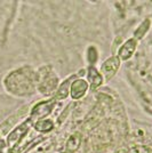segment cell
Here are the masks:
<instances>
[{
    "label": "cell",
    "instance_id": "15",
    "mask_svg": "<svg viewBox=\"0 0 152 153\" xmlns=\"http://www.w3.org/2000/svg\"><path fill=\"white\" fill-rule=\"evenodd\" d=\"M128 153H152V150L146 145H135L128 151Z\"/></svg>",
    "mask_w": 152,
    "mask_h": 153
},
{
    "label": "cell",
    "instance_id": "14",
    "mask_svg": "<svg viewBox=\"0 0 152 153\" xmlns=\"http://www.w3.org/2000/svg\"><path fill=\"white\" fill-rule=\"evenodd\" d=\"M98 51L95 46H89L86 51V61L89 64V66H94L98 61Z\"/></svg>",
    "mask_w": 152,
    "mask_h": 153
},
{
    "label": "cell",
    "instance_id": "2",
    "mask_svg": "<svg viewBox=\"0 0 152 153\" xmlns=\"http://www.w3.org/2000/svg\"><path fill=\"white\" fill-rule=\"evenodd\" d=\"M34 82L36 88L40 94L44 96H51L54 91H56L60 85V79L51 66L45 65L34 72Z\"/></svg>",
    "mask_w": 152,
    "mask_h": 153
},
{
    "label": "cell",
    "instance_id": "3",
    "mask_svg": "<svg viewBox=\"0 0 152 153\" xmlns=\"http://www.w3.org/2000/svg\"><path fill=\"white\" fill-rule=\"evenodd\" d=\"M32 126H33V121H32L30 118H28L21 125H17L9 134L7 135L6 142L7 144H8V146H9V149H10V151L14 150L16 146H19V144L22 143V140H24L25 135L28 134L29 129Z\"/></svg>",
    "mask_w": 152,
    "mask_h": 153
},
{
    "label": "cell",
    "instance_id": "19",
    "mask_svg": "<svg viewBox=\"0 0 152 153\" xmlns=\"http://www.w3.org/2000/svg\"><path fill=\"white\" fill-rule=\"evenodd\" d=\"M64 153H66V152H64Z\"/></svg>",
    "mask_w": 152,
    "mask_h": 153
},
{
    "label": "cell",
    "instance_id": "13",
    "mask_svg": "<svg viewBox=\"0 0 152 153\" xmlns=\"http://www.w3.org/2000/svg\"><path fill=\"white\" fill-rule=\"evenodd\" d=\"M33 128L39 133H49L54 129V121L51 119H42L33 123Z\"/></svg>",
    "mask_w": 152,
    "mask_h": 153
},
{
    "label": "cell",
    "instance_id": "9",
    "mask_svg": "<svg viewBox=\"0 0 152 153\" xmlns=\"http://www.w3.org/2000/svg\"><path fill=\"white\" fill-rule=\"evenodd\" d=\"M86 73H87V82L89 85V88L92 90H97L104 82L101 72L95 66H88Z\"/></svg>",
    "mask_w": 152,
    "mask_h": 153
},
{
    "label": "cell",
    "instance_id": "7",
    "mask_svg": "<svg viewBox=\"0 0 152 153\" xmlns=\"http://www.w3.org/2000/svg\"><path fill=\"white\" fill-rule=\"evenodd\" d=\"M88 89L89 85L87 80H85L83 78H76L70 86V96L73 101H79L86 95Z\"/></svg>",
    "mask_w": 152,
    "mask_h": 153
},
{
    "label": "cell",
    "instance_id": "1",
    "mask_svg": "<svg viewBox=\"0 0 152 153\" xmlns=\"http://www.w3.org/2000/svg\"><path fill=\"white\" fill-rule=\"evenodd\" d=\"M4 86L5 89L13 96H31L37 89L34 82V71L30 66H23L12 71L4 79Z\"/></svg>",
    "mask_w": 152,
    "mask_h": 153
},
{
    "label": "cell",
    "instance_id": "18",
    "mask_svg": "<svg viewBox=\"0 0 152 153\" xmlns=\"http://www.w3.org/2000/svg\"><path fill=\"white\" fill-rule=\"evenodd\" d=\"M0 140H1V137H0Z\"/></svg>",
    "mask_w": 152,
    "mask_h": 153
},
{
    "label": "cell",
    "instance_id": "6",
    "mask_svg": "<svg viewBox=\"0 0 152 153\" xmlns=\"http://www.w3.org/2000/svg\"><path fill=\"white\" fill-rule=\"evenodd\" d=\"M120 64L121 61L117 55H112L111 57L107 58L101 64V68H100V72H101L103 79L105 81H110L115 76V73L118 72L119 68H120Z\"/></svg>",
    "mask_w": 152,
    "mask_h": 153
},
{
    "label": "cell",
    "instance_id": "12",
    "mask_svg": "<svg viewBox=\"0 0 152 153\" xmlns=\"http://www.w3.org/2000/svg\"><path fill=\"white\" fill-rule=\"evenodd\" d=\"M150 26H151V19H145L139 26L137 29L134 31V39H136L137 41H139L141 39H143L145 37V34L148 33V31L150 30Z\"/></svg>",
    "mask_w": 152,
    "mask_h": 153
},
{
    "label": "cell",
    "instance_id": "16",
    "mask_svg": "<svg viewBox=\"0 0 152 153\" xmlns=\"http://www.w3.org/2000/svg\"><path fill=\"white\" fill-rule=\"evenodd\" d=\"M72 104H73V103H72ZM72 104H71V105H69V106H68V108H65L63 112H62V114L58 117V119H57V122H58V125H61V123H62V122H63L64 120L68 118V115H69V112L71 111L72 106H73Z\"/></svg>",
    "mask_w": 152,
    "mask_h": 153
},
{
    "label": "cell",
    "instance_id": "11",
    "mask_svg": "<svg viewBox=\"0 0 152 153\" xmlns=\"http://www.w3.org/2000/svg\"><path fill=\"white\" fill-rule=\"evenodd\" d=\"M83 136L80 133H75L69 137L66 142V153H75L80 147Z\"/></svg>",
    "mask_w": 152,
    "mask_h": 153
},
{
    "label": "cell",
    "instance_id": "10",
    "mask_svg": "<svg viewBox=\"0 0 152 153\" xmlns=\"http://www.w3.org/2000/svg\"><path fill=\"white\" fill-rule=\"evenodd\" d=\"M77 76L73 74V76H69L68 79H65L63 82H61V85H58L56 91H55V100L56 101H64L66 100L70 96V86H71V82L76 79Z\"/></svg>",
    "mask_w": 152,
    "mask_h": 153
},
{
    "label": "cell",
    "instance_id": "8",
    "mask_svg": "<svg viewBox=\"0 0 152 153\" xmlns=\"http://www.w3.org/2000/svg\"><path fill=\"white\" fill-rule=\"evenodd\" d=\"M137 40L134 38L127 39L126 41L120 46L119 51H118V57L120 61H128L129 58H132L134 53L137 48Z\"/></svg>",
    "mask_w": 152,
    "mask_h": 153
},
{
    "label": "cell",
    "instance_id": "5",
    "mask_svg": "<svg viewBox=\"0 0 152 153\" xmlns=\"http://www.w3.org/2000/svg\"><path fill=\"white\" fill-rule=\"evenodd\" d=\"M28 114H29V105H23L16 112H14L12 115H9L6 120L0 125V137L2 138L4 136L9 134L14 128L17 126V123L22 119H24Z\"/></svg>",
    "mask_w": 152,
    "mask_h": 153
},
{
    "label": "cell",
    "instance_id": "17",
    "mask_svg": "<svg viewBox=\"0 0 152 153\" xmlns=\"http://www.w3.org/2000/svg\"><path fill=\"white\" fill-rule=\"evenodd\" d=\"M10 149L8 146V144H7L6 140H4V138H1L0 140V153H10Z\"/></svg>",
    "mask_w": 152,
    "mask_h": 153
},
{
    "label": "cell",
    "instance_id": "4",
    "mask_svg": "<svg viewBox=\"0 0 152 153\" xmlns=\"http://www.w3.org/2000/svg\"><path fill=\"white\" fill-rule=\"evenodd\" d=\"M55 105H56L55 98H49L46 101L38 102L36 105L32 106L31 111L29 112V118L33 121V123L39 120H42L53 112V110L55 108Z\"/></svg>",
    "mask_w": 152,
    "mask_h": 153
}]
</instances>
